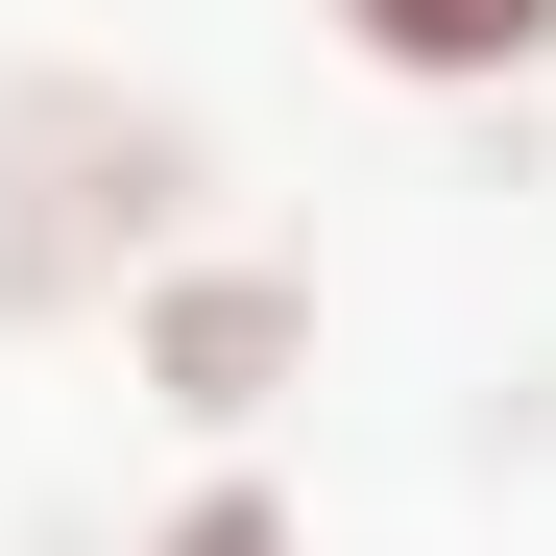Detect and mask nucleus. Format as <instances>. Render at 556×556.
I'll list each match as a JSON object with an SVG mask.
<instances>
[{
	"instance_id": "f257e3e1",
	"label": "nucleus",
	"mask_w": 556,
	"mask_h": 556,
	"mask_svg": "<svg viewBox=\"0 0 556 556\" xmlns=\"http://www.w3.org/2000/svg\"><path fill=\"white\" fill-rule=\"evenodd\" d=\"M194 218H218V122L169 98V73H98V49L0 73V339L122 315Z\"/></svg>"
},
{
	"instance_id": "f03ea898",
	"label": "nucleus",
	"mask_w": 556,
	"mask_h": 556,
	"mask_svg": "<svg viewBox=\"0 0 556 556\" xmlns=\"http://www.w3.org/2000/svg\"><path fill=\"white\" fill-rule=\"evenodd\" d=\"M315 339H339V291H315V242H266V218H194L122 291V363H146V412L194 459H266V412L315 388Z\"/></svg>"
},
{
	"instance_id": "7ed1b4c3",
	"label": "nucleus",
	"mask_w": 556,
	"mask_h": 556,
	"mask_svg": "<svg viewBox=\"0 0 556 556\" xmlns=\"http://www.w3.org/2000/svg\"><path fill=\"white\" fill-rule=\"evenodd\" d=\"M339 73H388V98H532L556 73V0H315Z\"/></svg>"
},
{
	"instance_id": "20e7f679",
	"label": "nucleus",
	"mask_w": 556,
	"mask_h": 556,
	"mask_svg": "<svg viewBox=\"0 0 556 556\" xmlns=\"http://www.w3.org/2000/svg\"><path fill=\"white\" fill-rule=\"evenodd\" d=\"M146 556H315V508L266 484V459H194V484L146 508Z\"/></svg>"
}]
</instances>
